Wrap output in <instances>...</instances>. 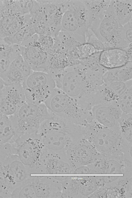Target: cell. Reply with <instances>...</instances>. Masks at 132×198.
<instances>
[{
	"mask_svg": "<svg viewBox=\"0 0 132 198\" xmlns=\"http://www.w3.org/2000/svg\"><path fill=\"white\" fill-rule=\"evenodd\" d=\"M37 133L44 146L55 151L61 150L83 138L82 126L54 115L42 123Z\"/></svg>",
	"mask_w": 132,
	"mask_h": 198,
	"instance_id": "1",
	"label": "cell"
},
{
	"mask_svg": "<svg viewBox=\"0 0 132 198\" xmlns=\"http://www.w3.org/2000/svg\"><path fill=\"white\" fill-rule=\"evenodd\" d=\"M84 138L97 151L105 155H121L128 143L120 130H113L101 125L95 120L87 127Z\"/></svg>",
	"mask_w": 132,
	"mask_h": 198,
	"instance_id": "2",
	"label": "cell"
},
{
	"mask_svg": "<svg viewBox=\"0 0 132 198\" xmlns=\"http://www.w3.org/2000/svg\"><path fill=\"white\" fill-rule=\"evenodd\" d=\"M44 103L54 115L78 125L86 124L91 114V110L83 108L76 100L56 87Z\"/></svg>",
	"mask_w": 132,
	"mask_h": 198,
	"instance_id": "3",
	"label": "cell"
},
{
	"mask_svg": "<svg viewBox=\"0 0 132 198\" xmlns=\"http://www.w3.org/2000/svg\"><path fill=\"white\" fill-rule=\"evenodd\" d=\"M54 114L44 103L36 104L26 101L13 115L9 116L18 137L37 133L42 123Z\"/></svg>",
	"mask_w": 132,
	"mask_h": 198,
	"instance_id": "4",
	"label": "cell"
},
{
	"mask_svg": "<svg viewBox=\"0 0 132 198\" xmlns=\"http://www.w3.org/2000/svg\"><path fill=\"white\" fill-rule=\"evenodd\" d=\"M89 28L102 43L105 49H124L130 44L125 40L123 26L119 23L109 8L102 18L91 23Z\"/></svg>",
	"mask_w": 132,
	"mask_h": 198,
	"instance_id": "5",
	"label": "cell"
},
{
	"mask_svg": "<svg viewBox=\"0 0 132 198\" xmlns=\"http://www.w3.org/2000/svg\"><path fill=\"white\" fill-rule=\"evenodd\" d=\"M86 68L80 63L68 66L53 74L56 87L77 101L88 90Z\"/></svg>",
	"mask_w": 132,
	"mask_h": 198,
	"instance_id": "6",
	"label": "cell"
},
{
	"mask_svg": "<svg viewBox=\"0 0 132 198\" xmlns=\"http://www.w3.org/2000/svg\"><path fill=\"white\" fill-rule=\"evenodd\" d=\"M91 23L90 15L83 0H68L63 16L61 31L85 38Z\"/></svg>",
	"mask_w": 132,
	"mask_h": 198,
	"instance_id": "7",
	"label": "cell"
},
{
	"mask_svg": "<svg viewBox=\"0 0 132 198\" xmlns=\"http://www.w3.org/2000/svg\"><path fill=\"white\" fill-rule=\"evenodd\" d=\"M22 86L26 101L44 103L56 87L55 80L47 72L33 71L24 80Z\"/></svg>",
	"mask_w": 132,
	"mask_h": 198,
	"instance_id": "8",
	"label": "cell"
},
{
	"mask_svg": "<svg viewBox=\"0 0 132 198\" xmlns=\"http://www.w3.org/2000/svg\"><path fill=\"white\" fill-rule=\"evenodd\" d=\"M35 34L19 45L20 54L33 71L47 72L51 64L50 54L43 48Z\"/></svg>",
	"mask_w": 132,
	"mask_h": 198,
	"instance_id": "9",
	"label": "cell"
},
{
	"mask_svg": "<svg viewBox=\"0 0 132 198\" xmlns=\"http://www.w3.org/2000/svg\"><path fill=\"white\" fill-rule=\"evenodd\" d=\"M12 144L14 153L27 166L32 163L44 146L37 133L22 135Z\"/></svg>",
	"mask_w": 132,
	"mask_h": 198,
	"instance_id": "10",
	"label": "cell"
},
{
	"mask_svg": "<svg viewBox=\"0 0 132 198\" xmlns=\"http://www.w3.org/2000/svg\"><path fill=\"white\" fill-rule=\"evenodd\" d=\"M26 101L22 84L7 85L0 101V111L3 115L12 116Z\"/></svg>",
	"mask_w": 132,
	"mask_h": 198,
	"instance_id": "11",
	"label": "cell"
},
{
	"mask_svg": "<svg viewBox=\"0 0 132 198\" xmlns=\"http://www.w3.org/2000/svg\"><path fill=\"white\" fill-rule=\"evenodd\" d=\"M47 19L51 36L56 37L61 31L63 14L68 0H38Z\"/></svg>",
	"mask_w": 132,
	"mask_h": 198,
	"instance_id": "12",
	"label": "cell"
},
{
	"mask_svg": "<svg viewBox=\"0 0 132 198\" xmlns=\"http://www.w3.org/2000/svg\"><path fill=\"white\" fill-rule=\"evenodd\" d=\"M91 111L94 119L101 125L113 130H120L118 120L122 112L116 102L95 105Z\"/></svg>",
	"mask_w": 132,
	"mask_h": 198,
	"instance_id": "13",
	"label": "cell"
},
{
	"mask_svg": "<svg viewBox=\"0 0 132 198\" xmlns=\"http://www.w3.org/2000/svg\"><path fill=\"white\" fill-rule=\"evenodd\" d=\"M3 162L12 193L25 179L26 170L25 165L15 154L10 155Z\"/></svg>",
	"mask_w": 132,
	"mask_h": 198,
	"instance_id": "14",
	"label": "cell"
},
{
	"mask_svg": "<svg viewBox=\"0 0 132 198\" xmlns=\"http://www.w3.org/2000/svg\"><path fill=\"white\" fill-rule=\"evenodd\" d=\"M69 147L81 166L93 164L100 159L102 155L92 143L84 138L73 142Z\"/></svg>",
	"mask_w": 132,
	"mask_h": 198,
	"instance_id": "15",
	"label": "cell"
},
{
	"mask_svg": "<svg viewBox=\"0 0 132 198\" xmlns=\"http://www.w3.org/2000/svg\"><path fill=\"white\" fill-rule=\"evenodd\" d=\"M30 19V14H14L4 10L0 17V38L4 39L13 36Z\"/></svg>",
	"mask_w": 132,
	"mask_h": 198,
	"instance_id": "16",
	"label": "cell"
},
{
	"mask_svg": "<svg viewBox=\"0 0 132 198\" xmlns=\"http://www.w3.org/2000/svg\"><path fill=\"white\" fill-rule=\"evenodd\" d=\"M129 61L125 51L120 48L105 49L101 52L99 57V64L108 70L120 68Z\"/></svg>",
	"mask_w": 132,
	"mask_h": 198,
	"instance_id": "17",
	"label": "cell"
},
{
	"mask_svg": "<svg viewBox=\"0 0 132 198\" xmlns=\"http://www.w3.org/2000/svg\"><path fill=\"white\" fill-rule=\"evenodd\" d=\"M33 71L20 54L11 63L4 81L7 85L22 84L24 79Z\"/></svg>",
	"mask_w": 132,
	"mask_h": 198,
	"instance_id": "18",
	"label": "cell"
},
{
	"mask_svg": "<svg viewBox=\"0 0 132 198\" xmlns=\"http://www.w3.org/2000/svg\"><path fill=\"white\" fill-rule=\"evenodd\" d=\"M20 54L19 45L9 43L0 38V77L4 80L11 63Z\"/></svg>",
	"mask_w": 132,
	"mask_h": 198,
	"instance_id": "19",
	"label": "cell"
},
{
	"mask_svg": "<svg viewBox=\"0 0 132 198\" xmlns=\"http://www.w3.org/2000/svg\"><path fill=\"white\" fill-rule=\"evenodd\" d=\"M109 8L122 25L132 21V0H110Z\"/></svg>",
	"mask_w": 132,
	"mask_h": 198,
	"instance_id": "20",
	"label": "cell"
},
{
	"mask_svg": "<svg viewBox=\"0 0 132 198\" xmlns=\"http://www.w3.org/2000/svg\"><path fill=\"white\" fill-rule=\"evenodd\" d=\"M4 11L20 15L30 14L36 5L37 0H3Z\"/></svg>",
	"mask_w": 132,
	"mask_h": 198,
	"instance_id": "21",
	"label": "cell"
},
{
	"mask_svg": "<svg viewBox=\"0 0 132 198\" xmlns=\"http://www.w3.org/2000/svg\"><path fill=\"white\" fill-rule=\"evenodd\" d=\"M38 1V4L30 14L33 27L36 34L51 36L46 17L41 4Z\"/></svg>",
	"mask_w": 132,
	"mask_h": 198,
	"instance_id": "22",
	"label": "cell"
},
{
	"mask_svg": "<svg viewBox=\"0 0 132 198\" xmlns=\"http://www.w3.org/2000/svg\"><path fill=\"white\" fill-rule=\"evenodd\" d=\"M104 83L114 82H125L132 80V61L120 68L108 70L103 76Z\"/></svg>",
	"mask_w": 132,
	"mask_h": 198,
	"instance_id": "23",
	"label": "cell"
},
{
	"mask_svg": "<svg viewBox=\"0 0 132 198\" xmlns=\"http://www.w3.org/2000/svg\"><path fill=\"white\" fill-rule=\"evenodd\" d=\"M15 138L16 133L9 117L3 114L0 118V145L12 144Z\"/></svg>",
	"mask_w": 132,
	"mask_h": 198,
	"instance_id": "24",
	"label": "cell"
},
{
	"mask_svg": "<svg viewBox=\"0 0 132 198\" xmlns=\"http://www.w3.org/2000/svg\"><path fill=\"white\" fill-rule=\"evenodd\" d=\"M110 1L83 0L90 14L91 23L104 15L107 11Z\"/></svg>",
	"mask_w": 132,
	"mask_h": 198,
	"instance_id": "25",
	"label": "cell"
},
{
	"mask_svg": "<svg viewBox=\"0 0 132 198\" xmlns=\"http://www.w3.org/2000/svg\"><path fill=\"white\" fill-rule=\"evenodd\" d=\"M118 122L122 136L128 142L132 143V113L122 112Z\"/></svg>",
	"mask_w": 132,
	"mask_h": 198,
	"instance_id": "26",
	"label": "cell"
},
{
	"mask_svg": "<svg viewBox=\"0 0 132 198\" xmlns=\"http://www.w3.org/2000/svg\"><path fill=\"white\" fill-rule=\"evenodd\" d=\"M116 102L122 112L132 113V86L128 88Z\"/></svg>",
	"mask_w": 132,
	"mask_h": 198,
	"instance_id": "27",
	"label": "cell"
},
{
	"mask_svg": "<svg viewBox=\"0 0 132 198\" xmlns=\"http://www.w3.org/2000/svg\"><path fill=\"white\" fill-rule=\"evenodd\" d=\"M101 52H97L88 57L79 60L80 63L87 68L97 71L103 75L108 70L99 64V57Z\"/></svg>",
	"mask_w": 132,
	"mask_h": 198,
	"instance_id": "28",
	"label": "cell"
},
{
	"mask_svg": "<svg viewBox=\"0 0 132 198\" xmlns=\"http://www.w3.org/2000/svg\"><path fill=\"white\" fill-rule=\"evenodd\" d=\"M12 192L2 160L0 157V194L3 198H10Z\"/></svg>",
	"mask_w": 132,
	"mask_h": 198,
	"instance_id": "29",
	"label": "cell"
},
{
	"mask_svg": "<svg viewBox=\"0 0 132 198\" xmlns=\"http://www.w3.org/2000/svg\"><path fill=\"white\" fill-rule=\"evenodd\" d=\"M75 52L77 59L80 60L88 57L100 52L91 44L85 42L77 46Z\"/></svg>",
	"mask_w": 132,
	"mask_h": 198,
	"instance_id": "30",
	"label": "cell"
},
{
	"mask_svg": "<svg viewBox=\"0 0 132 198\" xmlns=\"http://www.w3.org/2000/svg\"><path fill=\"white\" fill-rule=\"evenodd\" d=\"M85 39V42L93 45L98 51L101 52L105 49L102 43L97 38L89 28L86 33Z\"/></svg>",
	"mask_w": 132,
	"mask_h": 198,
	"instance_id": "31",
	"label": "cell"
},
{
	"mask_svg": "<svg viewBox=\"0 0 132 198\" xmlns=\"http://www.w3.org/2000/svg\"><path fill=\"white\" fill-rule=\"evenodd\" d=\"M131 21L123 26V33L126 41L129 44L132 43V27Z\"/></svg>",
	"mask_w": 132,
	"mask_h": 198,
	"instance_id": "32",
	"label": "cell"
},
{
	"mask_svg": "<svg viewBox=\"0 0 132 198\" xmlns=\"http://www.w3.org/2000/svg\"><path fill=\"white\" fill-rule=\"evenodd\" d=\"M76 174H94L93 169L90 164L82 166L77 168L74 172Z\"/></svg>",
	"mask_w": 132,
	"mask_h": 198,
	"instance_id": "33",
	"label": "cell"
},
{
	"mask_svg": "<svg viewBox=\"0 0 132 198\" xmlns=\"http://www.w3.org/2000/svg\"><path fill=\"white\" fill-rule=\"evenodd\" d=\"M55 171L56 174H67L69 171V166L64 163H58L55 167Z\"/></svg>",
	"mask_w": 132,
	"mask_h": 198,
	"instance_id": "34",
	"label": "cell"
},
{
	"mask_svg": "<svg viewBox=\"0 0 132 198\" xmlns=\"http://www.w3.org/2000/svg\"><path fill=\"white\" fill-rule=\"evenodd\" d=\"M124 49L127 54L129 61H132V43Z\"/></svg>",
	"mask_w": 132,
	"mask_h": 198,
	"instance_id": "35",
	"label": "cell"
},
{
	"mask_svg": "<svg viewBox=\"0 0 132 198\" xmlns=\"http://www.w3.org/2000/svg\"><path fill=\"white\" fill-rule=\"evenodd\" d=\"M7 85L5 81L0 77V101L3 90Z\"/></svg>",
	"mask_w": 132,
	"mask_h": 198,
	"instance_id": "36",
	"label": "cell"
},
{
	"mask_svg": "<svg viewBox=\"0 0 132 198\" xmlns=\"http://www.w3.org/2000/svg\"><path fill=\"white\" fill-rule=\"evenodd\" d=\"M4 7L3 0H0V17L4 11Z\"/></svg>",
	"mask_w": 132,
	"mask_h": 198,
	"instance_id": "37",
	"label": "cell"
},
{
	"mask_svg": "<svg viewBox=\"0 0 132 198\" xmlns=\"http://www.w3.org/2000/svg\"><path fill=\"white\" fill-rule=\"evenodd\" d=\"M3 114H2V113L0 111V118L2 116V115Z\"/></svg>",
	"mask_w": 132,
	"mask_h": 198,
	"instance_id": "38",
	"label": "cell"
}]
</instances>
